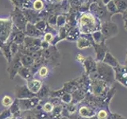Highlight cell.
Here are the masks:
<instances>
[{
	"label": "cell",
	"instance_id": "9c48e42d",
	"mask_svg": "<svg viewBox=\"0 0 127 119\" xmlns=\"http://www.w3.org/2000/svg\"><path fill=\"white\" fill-rule=\"evenodd\" d=\"M101 32L104 35L106 39L115 37L118 33V26L110 21H106L102 24Z\"/></svg>",
	"mask_w": 127,
	"mask_h": 119
},
{
	"label": "cell",
	"instance_id": "7dc6e473",
	"mask_svg": "<svg viewBox=\"0 0 127 119\" xmlns=\"http://www.w3.org/2000/svg\"><path fill=\"white\" fill-rule=\"evenodd\" d=\"M61 119H69V118H66V117H63Z\"/></svg>",
	"mask_w": 127,
	"mask_h": 119
},
{
	"label": "cell",
	"instance_id": "6da1fadb",
	"mask_svg": "<svg viewBox=\"0 0 127 119\" xmlns=\"http://www.w3.org/2000/svg\"><path fill=\"white\" fill-rule=\"evenodd\" d=\"M102 23L91 13L83 14L79 19V30L83 34H91L95 31L101 30Z\"/></svg>",
	"mask_w": 127,
	"mask_h": 119
},
{
	"label": "cell",
	"instance_id": "ab89813d",
	"mask_svg": "<svg viewBox=\"0 0 127 119\" xmlns=\"http://www.w3.org/2000/svg\"><path fill=\"white\" fill-rule=\"evenodd\" d=\"M65 23V18L63 15H60L57 18V25L60 27H64Z\"/></svg>",
	"mask_w": 127,
	"mask_h": 119
},
{
	"label": "cell",
	"instance_id": "44dd1931",
	"mask_svg": "<svg viewBox=\"0 0 127 119\" xmlns=\"http://www.w3.org/2000/svg\"><path fill=\"white\" fill-rule=\"evenodd\" d=\"M20 60H21V63L22 66L30 67V68L34 63V60L29 54H22L20 53Z\"/></svg>",
	"mask_w": 127,
	"mask_h": 119
},
{
	"label": "cell",
	"instance_id": "8d00e7d4",
	"mask_svg": "<svg viewBox=\"0 0 127 119\" xmlns=\"http://www.w3.org/2000/svg\"><path fill=\"white\" fill-rule=\"evenodd\" d=\"M33 9L35 10H41L44 8V2L42 0H35L33 2Z\"/></svg>",
	"mask_w": 127,
	"mask_h": 119
},
{
	"label": "cell",
	"instance_id": "5b68a950",
	"mask_svg": "<svg viewBox=\"0 0 127 119\" xmlns=\"http://www.w3.org/2000/svg\"><path fill=\"white\" fill-rule=\"evenodd\" d=\"M11 17L12 18L10 19L12 20V22H13L14 26L18 28L19 30L25 32L28 22L24 14L22 11L19 10V8L15 7L14 10L11 14Z\"/></svg>",
	"mask_w": 127,
	"mask_h": 119
},
{
	"label": "cell",
	"instance_id": "f546056e",
	"mask_svg": "<svg viewBox=\"0 0 127 119\" xmlns=\"http://www.w3.org/2000/svg\"><path fill=\"white\" fill-rule=\"evenodd\" d=\"M50 73V70H49V67L48 65L43 64L41 67L39 68L38 71H37V75L41 79H45L49 75Z\"/></svg>",
	"mask_w": 127,
	"mask_h": 119
},
{
	"label": "cell",
	"instance_id": "277c9868",
	"mask_svg": "<svg viewBox=\"0 0 127 119\" xmlns=\"http://www.w3.org/2000/svg\"><path fill=\"white\" fill-rule=\"evenodd\" d=\"M13 28L14 24L11 19H0V46L8 42Z\"/></svg>",
	"mask_w": 127,
	"mask_h": 119
},
{
	"label": "cell",
	"instance_id": "30bf717a",
	"mask_svg": "<svg viewBox=\"0 0 127 119\" xmlns=\"http://www.w3.org/2000/svg\"><path fill=\"white\" fill-rule=\"evenodd\" d=\"M115 80L127 88V66L119 64L114 67Z\"/></svg>",
	"mask_w": 127,
	"mask_h": 119
},
{
	"label": "cell",
	"instance_id": "74e56055",
	"mask_svg": "<svg viewBox=\"0 0 127 119\" xmlns=\"http://www.w3.org/2000/svg\"><path fill=\"white\" fill-rule=\"evenodd\" d=\"M12 117V114L9 108H6L5 110H3L2 113H0V119H8Z\"/></svg>",
	"mask_w": 127,
	"mask_h": 119
},
{
	"label": "cell",
	"instance_id": "8992f818",
	"mask_svg": "<svg viewBox=\"0 0 127 119\" xmlns=\"http://www.w3.org/2000/svg\"><path fill=\"white\" fill-rule=\"evenodd\" d=\"M77 111L79 117L87 119L95 117V114H96L97 112V108L83 100L79 104Z\"/></svg>",
	"mask_w": 127,
	"mask_h": 119
},
{
	"label": "cell",
	"instance_id": "4dcf8cb0",
	"mask_svg": "<svg viewBox=\"0 0 127 119\" xmlns=\"http://www.w3.org/2000/svg\"><path fill=\"white\" fill-rule=\"evenodd\" d=\"M40 105H41V110L44 111V112L48 114H50L52 112H53V110L54 107H55L53 103H52L49 100L46 101L42 105L41 104V102H40Z\"/></svg>",
	"mask_w": 127,
	"mask_h": 119
},
{
	"label": "cell",
	"instance_id": "1f68e13d",
	"mask_svg": "<svg viewBox=\"0 0 127 119\" xmlns=\"http://www.w3.org/2000/svg\"><path fill=\"white\" fill-rule=\"evenodd\" d=\"M14 100H13V98H12L10 95H4V96L2 97V105L3 106H5L6 107V108H9V107L13 104V102H14Z\"/></svg>",
	"mask_w": 127,
	"mask_h": 119
},
{
	"label": "cell",
	"instance_id": "836d02e7",
	"mask_svg": "<svg viewBox=\"0 0 127 119\" xmlns=\"http://www.w3.org/2000/svg\"><path fill=\"white\" fill-rule=\"evenodd\" d=\"M106 8H107V10H108L111 14L118 13V10H117V7H116V5H115L114 0H110V1L106 4Z\"/></svg>",
	"mask_w": 127,
	"mask_h": 119
},
{
	"label": "cell",
	"instance_id": "4fadbf2b",
	"mask_svg": "<svg viewBox=\"0 0 127 119\" xmlns=\"http://www.w3.org/2000/svg\"><path fill=\"white\" fill-rule=\"evenodd\" d=\"M92 46L94 47L95 53V60L97 62H102L104 59L107 52H109L108 47L105 43L102 44H95L93 43Z\"/></svg>",
	"mask_w": 127,
	"mask_h": 119
},
{
	"label": "cell",
	"instance_id": "f1b7e54d",
	"mask_svg": "<svg viewBox=\"0 0 127 119\" xmlns=\"http://www.w3.org/2000/svg\"><path fill=\"white\" fill-rule=\"evenodd\" d=\"M118 13H124L127 10V0H114Z\"/></svg>",
	"mask_w": 127,
	"mask_h": 119
},
{
	"label": "cell",
	"instance_id": "ee69618b",
	"mask_svg": "<svg viewBox=\"0 0 127 119\" xmlns=\"http://www.w3.org/2000/svg\"><path fill=\"white\" fill-rule=\"evenodd\" d=\"M122 15H123V18H124V19H126L127 18V10L124 12V13L122 14Z\"/></svg>",
	"mask_w": 127,
	"mask_h": 119
},
{
	"label": "cell",
	"instance_id": "d590c367",
	"mask_svg": "<svg viewBox=\"0 0 127 119\" xmlns=\"http://www.w3.org/2000/svg\"><path fill=\"white\" fill-rule=\"evenodd\" d=\"M10 51H11L12 56H13V57H14V56H16L19 53V45H18V44H16L13 41H10Z\"/></svg>",
	"mask_w": 127,
	"mask_h": 119
},
{
	"label": "cell",
	"instance_id": "52a82bcc",
	"mask_svg": "<svg viewBox=\"0 0 127 119\" xmlns=\"http://www.w3.org/2000/svg\"><path fill=\"white\" fill-rule=\"evenodd\" d=\"M22 67V64L21 63V60H20V53H18L13 57L11 62L8 63V67L6 68V71L9 73V76L11 80L14 79L16 75L18 74V71Z\"/></svg>",
	"mask_w": 127,
	"mask_h": 119
},
{
	"label": "cell",
	"instance_id": "f35d334b",
	"mask_svg": "<svg viewBox=\"0 0 127 119\" xmlns=\"http://www.w3.org/2000/svg\"><path fill=\"white\" fill-rule=\"evenodd\" d=\"M56 36L52 33H46L45 35H44V41H47L48 43H53V41H54V38H55Z\"/></svg>",
	"mask_w": 127,
	"mask_h": 119
},
{
	"label": "cell",
	"instance_id": "ac0fdd59",
	"mask_svg": "<svg viewBox=\"0 0 127 119\" xmlns=\"http://www.w3.org/2000/svg\"><path fill=\"white\" fill-rule=\"evenodd\" d=\"M71 94H72V102L75 103V104H78V103L84 100L87 94V92L83 89L78 88Z\"/></svg>",
	"mask_w": 127,
	"mask_h": 119
},
{
	"label": "cell",
	"instance_id": "7402d4cb",
	"mask_svg": "<svg viewBox=\"0 0 127 119\" xmlns=\"http://www.w3.org/2000/svg\"><path fill=\"white\" fill-rule=\"evenodd\" d=\"M18 75L20 77H22L23 79H25L26 81L33 78V75L31 72V70L30 67H26L24 66H22L21 68H20Z\"/></svg>",
	"mask_w": 127,
	"mask_h": 119
},
{
	"label": "cell",
	"instance_id": "e0dca14e",
	"mask_svg": "<svg viewBox=\"0 0 127 119\" xmlns=\"http://www.w3.org/2000/svg\"><path fill=\"white\" fill-rule=\"evenodd\" d=\"M25 34H26V36H28V37L39 38L40 37H41L43 35V33H41V31H39L34 25L28 22L26 25V27Z\"/></svg>",
	"mask_w": 127,
	"mask_h": 119
},
{
	"label": "cell",
	"instance_id": "f6af8a7d",
	"mask_svg": "<svg viewBox=\"0 0 127 119\" xmlns=\"http://www.w3.org/2000/svg\"><path fill=\"white\" fill-rule=\"evenodd\" d=\"M125 65L127 66V53H126V60H125Z\"/></svg>",
	"mask_w": 127,
	"mask_h": 119
},
{
	"label": "cell",
	"instance_id": "60d3db41",
	"mask_svg": "<svg viewBox=\"0 0 127 119\" xmlns=\"http://www.w3.org/2000/svg\"><path fill=\"white\" fill-rule=\"evenodd\" d=\"M110 119H127L124 116H122V115L119 114L118 113H110Z\"/></svg>",
	"mask_w": 127,
	"mask_h": 119
},
{
	"label": "cell",
	"instance_id": "8fae6325",
	"mask_svg": "<svg viewBox=\"0 0 127 119\" xmlns=\"http://www.w3.org/2000/svg\"><path fill=\"white\" fill-rule=\"evenodd\" d=\"M14 95L18 99L31 98L36 96V94L32 93L28 88L26 84L25 85H16L14 88Z\"/></svg>",
	"mask_w": 127,
	"mask_h": 119
},
{
	"label": "cell",
	"instance_id": "4316f807",
	"mask_svg": "<svg viewBox=\"0 0 127 119\" xmlns=\"http://www.w3.org/2000/svg\"><path fill=\"white\" fill-rule=\"evenodd\" d=\"M91 37H92L93 41L95 44H102L105 43L106 37H104V35L102 34L101 30L95 31L93 33H91Z\"/></svg>",
	"mask_w": 127,
	"mask_h": 119
},
{
	"label": "cell",
	"instance_id": "ba28073f",
	"mask_svg": "<svg viewBox=\"0 0 127 119\" xmlns=\"http://www.w3.org/2000/svg\"><path fill=\"white\" fill-rule=\"evenodd\" d=\"M40 102H41V99L37 96L31 98L18 99V104L21 111L33 110V109L37 108Z\"/></svg>",
	"mask_w": 127,
	"mask_h": 119
},
{
	"label": "cell",
	"instance_id": "7a4b0ae2",
	"mask_svg": "<svg viewBox=\"0 0 127 119\" xmlns=\"http://www.w3.org/2000/svg\"><path fill=\"white\" fill-rule=\"evenodd\" d=\"M90 80L91 84L89 90L91 91V93L95 97L102 98V99H104L106 94L110 89V87L106 82L99 79V77L90 79Z\"/></svg>",
	"mask_w": 127,
	"mask_h": 119
},
{
	"label": "cell",
	"instance_id": "e575fe53",
	"mask_svg": "<svg viewBox=\"0 0 127 119\" xmlns=\"http://www.w3.org/2000/svg\"><path fill=\"white\" fill-rule=\"evenodd\" d=\"M34 26H36V28H37L39 31H41V33H43V32L45 31V30H46L47 24L45 21H44V20H39V21L36 23Z\"/></svg>",
	"mask_w": 127,
	"mask_h": 119
},
{
	"label": "cell",
	"instance_id": "3957f363",
	"mask_svg": "<svg viewBox=\"0 0 127 119\" xmlns=\"http://www.w3.org/2000/svg\"><path fill=\"white\" fill-rule=\"evenodd\" d=\"M96 72L100 79L106 82L110 87L112 86L115 80L114 69L112 67L107 65L106 63L102 62H97V71Z\"/></svg>",
	"mask_w": 127,
	"mask_h": 119
},
{
	"label": "cell",
	"instance_id": "5bb4252c",
	"mask_svg": "<svg viewBox=\"0 0 127 119\" xmlns=\"http://www.w3.org/2000/svg\"><path fill=\"white\" fill-rule=\"evenodd\" d=\"M93 43L91 34L90 35V37H87V34H83V36H79L76 40V47L79 49H85L92 46Z\"/></svg>",
	"mask_w": 127,
	"mask_h": 119
},
{
	"label": "cell",
	"instance_id": "cb8c5ba5",
	"mask_svg": "<svg viewBox=\"0 0 127 119\" xmlns=\"http://www.w3.org/2000/svg\"><path fill=\"white\" fill-rule=\"evenodd\" d=\"M9 110L10 111V113L12 114V116L14 117V118H18L21 114L22 111L20 110V107H19V104H18V98H15L14 101L13 102L10 107H9Z\"/></svg>",
	"mask_w": 127,
	"mask_h": 119
},
{
	"label": "cell",
	"instance_id": "484cf974",
	"mask_svg": "<svg viewBox=\"0 0 127 119\" xmlns=\"http://www.w3.org/2000/svg\"><path fill=\"white\" fill-rule=\"evenodd\" d=\"M110 110L109 107H100L96 112L95 117L97 118V119H108L110 118Z\"/></svg>",
	"mask_w": 127,
	"mask_h": 119
},
{
	"label": "cell",
	"instance_id": "9a60e30c",
	"mask_svg": "<svg viewBox=\"0 0 127 119\" xmlns=\"http://www.w3.org/2000/svg\"><path fill=\"white\" fill-rule=\"evenodd\" d=\"M15 30H14V28H13V31H12L10 37V41H13L19 45H23L24 41H25V38H26L25 32L19 30L18 28H16V27H15Z\"/></svg>",
	"mask_w": 127,
	"mask_h": 119
},
{
	"label": "cell",
	"instance_id": "d6986e66",
	"mask_svg": "<svg viewBox=\"0 0 127 119\" xmlns=\"http://www.w3.org/2000/svg\"><path fill=\"white\" fill-rule=\"evenodd\" d=\"M10 41H8L6 44L0 46V49L2 50V56H4V57L6 58L7 63H9L11 62L12 59H13V56H12L11 51H10Z\"/></svg>",
	"mask_w": 127,
	"mask_h": 119
},
{
	"label": "cell",
	"instance_id": "7bdbcfd3",
	"mask_svg": "<svg viewBox=\"0 0 127 119\" xmlns=\"http://www.w3.org/2000/svg\"><path fill=\"white\" fill-rule=\"evenodd\" d=\"M124 28H125V30L127 31V18L124 19Z\"/></svg>",
	"mask_w": 127,
	"mask_h": 119
},
{
	"label": "cell",
	"instance_id": "d4e9b609",
	"mask_svg": "<svg viewBox=\"0 0 127 119\" xmlns=\"http://www.w3.org/2000/svg\"><path fill=\"white\" fill-rule=\"evenodd\" d=\"M63 105H59L54 107V109L49 114L50 119H61L63 118Z\"/></svg>",
	"mask_w": 127,
	"mask_h": 119
},
{
	"label": "cell",
	"instance_id": "83f0119b",
	"mask_svg": "<svg viewBox=\"0 0 127 119\" xmlns=\"http://www.w3.org/2000/svg\"><path fill=\"white\" fill-rule=\"evenodd\" d=\"M79 34H80V31H79V30L76 29V28H74V29H71V30H68L66 39L68 40V41H76L79 37Z\"/></svg>",
	"mask_w": 127,
	"mask_h": 119
},
{
	"label": "cell",
	"instance_id": "d6a6232c",
	"mask_svg": "<svg viewBox=\"0 0 127 119\" xmlns=\"http://www.w3.org/2000/svg\"><path fill=\"white\" fill-rule=\"evenodd\" d=\"M61 100L62 103H64V105L69 104V103L72 102V94L71 93H65L61 98Z\"/></svg>",
	"mask_w": 127,
	"mask_h": 119
},
{
	"label": "cell",
	"instance_id": "ffe728a7",
	"mask_svg": "<svg viewBox=\"0 0 127 119\" xmlns=\"http://www.w3.org/2000/svg\"><path fill=\"white\" fill-rule=\"evenodd\" d=\"M103 63H106L107 65H109L110 67H112L113 68H114V67H118L119 64H120V63L118 62V60L115 58L114 56L111 54L110 52H107L106 56H105V57L104 59H103V60H102Z\"/></svg>",
	"mask_w": 127,
	"mask_h": 119
},
{
	"label": "cell",
	"instance_id": "603a6c76",
	"mask_svg": "<svg viewBox=\"0 0 127 119\" xmlns=\"http://www.w3.org/2000/svg\"><path fill=\"white\" fill-rule=\"evenodd\" d=\"M50 92H51V90L49 88V87L47 84H44L43 83L41 90H39V92L37 94L36 96L38 97L41 100H43V99H45L46 98L50 97Z\"/></svg>",
	"mask_w": 127,
	"mask_h": 119
},
{
	"label": "cell",
	"instance_id": "2e32d148",
	"mask_svg": "<svg viewBox=\"0 0 127 119\" xmlns=\"http://www.w3.org/2000/svg\"><path fill=\"white\" fill-rule=\"evenodd\" d=\"M43 85L42 80L39 79H31L30 80L26 81V86L32 93L37 95V94L39 92V90H41V87Z\"/></svg>",
	"mask_w": 127,
	"mask_h": 119
},
{
	"label": "cell",
	"instance_id": "b9f144b4",
	"mask_svg": "<svg viewBox=\"0 0 127 119\" xmlns=\"http://www.w3.org/2000/svg\"><path fill=\"white\" fill-rule=\"evenodd\" d=\"M85 58H86V57H83V55H82V54H80V53H78V54L76 55V57H75V60H77L78 62L81 63H83V61H84Z\"/></svg>",
	"mask_w": 127,
	"mask_h": 119
},
{
	"label": "cell",
	"instance_id": "7c38bea8",
	"mask_svg": "<svg viewBox=\"0 0 127 119\" xmlns=\"http://www.w3.org/2000/svg\"><path fill=\"white\" fill-rule=\"evenodd\" d=\"M84 67V74L89 75L92 73L96 72L97 71V61L96 60L91 57H87L85 58L84 61L82 63Z\"/></svg>",
	"mask_w": 127,
	"mask_h": 119
},
{
	"label": "cell",
	"instance_id": "bcb514c9",
	"mask_svg": "<svg viewBox=\"0 0 127 119\" xmlns=\"http://www.w3.org/2000/svg\"><path fill=\"white\" fill-rule=\"evenodd\" d=\"M0 56H2V50L0 49Z\"/></svg>",
	"mask_w": 127,
	"mask_h": 119
}]
</instances>
